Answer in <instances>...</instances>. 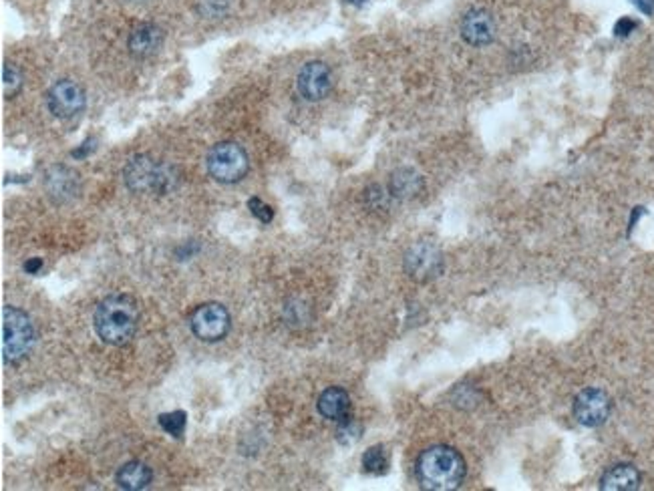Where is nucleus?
Masks as SVG:
<instances>
[{
  "mask_svg": "<svg viewBox=\"0 0 654 491\" xmlns=\"http://www.w3.org/2000/svg\"><path fill=\"white\" fill-rule=\"evenodd\" d=\"M636 27H639V22L632 21L631 16H624V19H620V21L615 24V35L624 39V37L631 35V32H632Z\"/></svg>",
  "mask_w": 654,
  "mask_h": 491,
  "instance_id": "obj_24",
  "label": "nucleus"
},
{
  "mask_svg": "<svg viewBox=\"0 0 654 491\" xmlns=\"http://www.w3.org/2000/svg\"><path fill=\"white\" fill-rule=\"evenodd\" d=\"M48 111L59 119H71L85 109L83 87L71 79H63L51 87L47 95Z\"/></svg>",
  "mask_w": 654,
  "mask_h": 491,
  "instance_id": "obj_9",
  "label": "nucleus"
},
{
  "mask_svg": "<svg viewBox=\"0 0 654 491\" xmlns=\"http://www.w3.org/2000/svg\"><path fill=\"white\" fill-rule=\"evenodd\" d=\"M40 268H43V260L40 258H30L24 262V272L27 274H39Z\"/></svg>",
  "mask_w": 654,
  "mask_h": 491,
  "instance_id": "obj_27",
  "label": "nucleus"
},
{
  "mask_svg": "<svg viewBox=\"0 0 654 491\" xmlns=\"http://www.w3.org/2000/svg\"><path fill=\"white\" fill-rule=\"evenodd\" d=\"M139 308L127 294H113L101 300L95 308L93 326L99 339L108 345H125L137 331Z\"/></svg>",
  "mask_w": 654,
  "mask_h": 491,
  "instance_id": "obj_1",
  "label": "nucleus"
},
{
  "mask_svg": "<svg viewBox=\"0 0 654 491\" xmlns=\"http://www.w3.org/2000/svg\"><path fill=\"white\" fill-rule=\"evenodd\" d=\"M158 421L161 425V429L169 433L171 437H182L187 425V415L184 411H171L159 415Z\"/></svg>",
  "mask_w": 654,
  "mask_h": 491,
  "instance_id": "obj_20",
  "label": "nucleus"
},
{
  "mask_svg": "<svg viewBox=\"0 0 654 491\" xmlns=\"http://www.w3.org/2000/svg\"><path fill=\"white\" fill-rule=\"evenodd\" d=\"M461 37L471 47H486L495 39L494 16L481 8H473L461 21Z\"/></svg>",
  "mask_w": 654,
  "mask_h": 491,
  "instance_id": "obj_11",
  "label": "nucleus"
},
{
  "mask_svg": "<svg viewBox=\"0 0 654 491\" xmlns=\"http://www.w3.org/2000/svg\"><path fill=\"white\" fill-rule=\"evenodd\" d=\"M45 185L48 195L55 202H71L73 198H77V194L81 190V182L79 176L75 171L65 168V166H55L47 171L45 176Z\"/></svg>",
  "mask_w": 654,
  "mask_h": 491,
  "instance_id": "obj_12",
  "label": "nucleus"
},
{
  "mask_svg": "<svg viewBox=\"0 0 654 491\" xmlns=\"http://www.w3.org/2000/svg\"><path fill=\"white\" fill-rule=\"evenodd\" d=\"M131 3H145V0H131Z\"/></svg>",
  "mask_w": 654,
  "mask_h": 491,
  "instance_id": "obj_29",
  "label": "nucleus"
},
{
  "mask_svg": "<svg viewBox=\"0 0 654 491\" xmlns=\"http://www.w3.org/2000/svg\"><path fill=\"white\" fill-rule=\"evenodd\" d=\"M248 208H250V214L254 216L256 220H260L262 224H270V222H272L274 210L270 208L268 203L262 202L260 198H250L248 200Z\"/></svg>",
  "mask_w": 654,
  "mask_h": 491,
  "instance_id": "obj_23",
  "label": "nucleus"
},
{
  "mask_svg": "<svg viewBox=\"0 0 654 491\" xmlns=\"http://www.w3.org/2000/svg\"><path fill=\"white\" fill-rule=\"evenodd\" d=\"M125 185L135 194H168L174 190L177 177L174 169L155 161L150 155H135L124 169Z\"/></svg>",
  "mask_w": 654,
  "mask_h": 491,
  "instance_id": "obj_3",
  "label": "nucleus"
},
{
  "mask_svg": "<svg viewBox=\"0 0 654 491\" xmlns=\"http://www.w3.org/2000/svg\"><path fill=\"white\" fill-rule=\"evenodd\" d=\"M318 413L329 421H342L349 417L350 411V397L345 389L329 387L321 397H318Z\"/></svg>",
  "mask_w": 654,
  "mask_h": 491,
  "instance_id": "obj_15",
  "label": "nucleus"
},
{
  "mask_svg": "<svg viewBox=\"0 0 654 491\" xmlns=\"http://www.w3.org/2000/svg\"><path fill=\"white\" fill-rule=\"evenodd\" d=\"M35 342V331L32 323L16 306L3 308V357L6 363H19L21 358L29 355V350Z\"/></svg>",
  "mask_w": 654,
  "mask_h": 491,
  "instance_id": "obj_4",
  "label": "nucleus"
},
{
  "mask_svg": "<svg viewBox=\"0 0 654 491\" xmlns=\"http://www.w3.org/2000/svg\"><path fill=\"white\" fill-rule=\"evenodd\" d=\"M339 441L342 445H350L355 444V441L361 437V425H358L355 419H350V417H347V419L339 421Z\"/></svg>",
  "mask_w": 654,
  "mask_h": 491,
  "instance_id": "obj_22",
  "label": "nucleus"
},
{
  "mask_svg": "<svg viewBox=\"0 0 654 491\" xmlns=\"http://www.w3.org/2000/svg\"><path fill=\"white\" fill-rule=\"evenodd\" d=\"M642 476L632 463H618L604 471L600 489L604 491H634L641 487Z\"/></svg>",
  "mask_w": 654,
  "mask_h": 491,
  "instance_id": "obj_14",
  "label": "nucleus"
},
{
  "mask_svg": "<svg viewBox=\"0 0 654 491\" xmlns=\"http://www.w3.org/2000/svg\"><path fill=\"white\" fill-rule=\"evenodd\" d=\"M631 3L639 8L641 13L654 16V0H631Z\"/></svg>",
  "mask_w": 654,
  "mask_h": 491,
  "instance_id": "obj_26",
  "label": "nucleus"
},
{
  "mask_svg": "<svg viewBox=\"0 0 654 491\" xmlns=\"http://www.w3.org/2000/svg\"><path fill=\"white\" fill-rule=\"evenodd\" d=\"M417 479L421 487L431 491H452L465 478V460L453 447L435 445L425 449L417 460Z\"/></svg>",
  "mask_w": 654,
  "mask_h": 491,
  "instance_id": "obj_2",
  "label": "nucleus"
},
{
  "mask_svg": "<svg viewBox=\"0 0 654 491\" xmlns=\"http://www.w3.org/2000/svg\"><path fill=\"white\" fill-rule=\"evenodd\" d=\"M423 192V177L411 168H399L389 179V194L397 200H413Z\"/></svg>",
  "mask_w": 654,
  "mask_h": 491,
  "instance_id": "obj_16",
  "label": "nucleus"
},
{
  "mask_svg": "<svg viewBox=\"0 0 654 491\" xmlns=\"http://www.w3.org/2000/svg\"><path fill=\"white\" fill-rule=\"evenodd\" d=\"M22 89V75L21 71L14 67L13 63H4L3 67V93L6 99H13L21 93Z\"/></svg>",
  "mask_w": 654,
  "mask_h": 491,
  "instance_id": "obj_19",
  "label": "nucleus"
},
{
  "mask_svg": "<svg viewBox=\"0 0 654 491\" xmlns=\"http://www.w3.org/2000/svg\"><path fill=\"white\" fill-rule=\"evenodd\" d=\"M405 272L415 282H431L443 272V254L431 242H417L405 254Z\"/></svg>",
  "mask_w": 654,
  "mask_h": 491,
  "instance_id": "obj_7",
  "label": "nucleus"
},
{
  "mask_svg": "<svg viewBox=\"0 0 654 491\" xmlns=\"http://www.w3.org/2000/svg\"><path fill=\"white\" fill-rule=\"evenodd\" d=\"M230 314L219 302H206L198 306L190 316V326L195 337L203 342L222 340L230 331Z\"/></svg>",
  "mask_w": 654,
  "mask_h": 491,
  "instance_id": "obj_6",
  "label": "nucleus"
},
{
  "mask_svg": "<svg viewBox=\"0 0 654 491\" xmlns=\"http://www.w3.org/2000/svg\"><path fill=\"white\" fill-rule=\"evenodd\" d=\"M230 0H195V11L206 19H218V16L226 14Z\"/></svg>",
  "mask_w": 654,
  "mask_h": 491,
  "instance_id": "obj_21",
  "label": "nucleus"
},
{
  "mask_svg": "<svg viewBox=\"0 0 654 491\" xmlns=\"http://www.w3.org/2000/svg\"><path fill=\"white\" fill-rule=\"evenodd\" d=\"M163 45V30L158 24H139V27L131 32L127 40L129 53L135 56V59H147V56L155 55Z\"/></svg>",
  "mask_w": 654,
  "mask_h": 491,
  "instance_id": "obj_13",
  "label": "nucleus"
},
{
  "mask_svg": "<svg viewBox=\"0 0 654 491\" xmlns=\"http://www.w3.org/2000/svg\"><path fill=\"white\" fill-rule=\"evenodd\" d=\"M349 3H353V4H361V3H365V0H349Z\"/></svg>",
  "mask_w": 654,
  "mask_h": 491,
  "instance_id": "obj_28",
  "label": "nucleus"
},
{
  "mask_svg": "<svg viewBox=\"0 0 654 491\" xmlns=\"http://www.w3.org/2000/svg\"><path fill=\"white\" fill-rule=\"evenodd\" d=\"M206 166L210 176L219 184H236L248 174L250 161L244 147L234 142L216 143L208 151Z\"/></svg>",
  "mask_w": 654,
  "mask_h": 491,
  "instance_id": "obj_5",
  "label": "nucleus"
},
{
  "mask_svg": "<svg viewBox=\"0 0 654 491\" xmlns=\"http://www.w3.org/2000/svg\"><path fill=\"white\" fill-rule=\"evenodd\" d=\"M298 93L306 101H323L332 89V73L323 61H310L300 69L297 79Z\"/></svg>",
  "mask_w": 654,
  "mask_h": 491,
  "instance_id": "obj_10",
  "label": "nucleus"
},
{
  "mask_svg": "<svg viewBox=\"0 0 654 491\" xmlns=\"http://www.w3.org/2000/svg\"><path fill=\"white\" fill-rule=\"evenodd\" d=\"M116 481L121 489L127 491L145 489L151 484V469L142 461H129L125 465H121Z\"/></svg>",
  "mask_w": 654,
  "mask_h": 491,
  "instance_id": "obj_17",
  "label": "nucleus"
},
{
  "mask_svg": "<svg viewBox=\"0 0 654 491\" xmlns=\"http://www.w3.org/2000/svg\"><path fill=\"white\" fill-rule=\"evenodd\" d=\"M389 468V460L385 449L381 445H374L371 449H366L363 455V469L371 476H383Z\"/></svg>",
  "mask_w": 654,
  "mask_h": 491,
  "instance_id": "obj_18",
  "label": "nucleus"
},
{
  "mask_svg": "<svg viewBox=\"0 0 654 491\" xmlns=\"http://www.w3.org/2000/svg\"><path fill=\"white\" fill-rule=\"evenodd\" d=\"M612 411V401L602 389H584L574 399V417L584 427H600Z\"/></svg>",
  "mask_w": 654,
  "mask_h": 491,
  "instance_id": "obj_8",
  "label": "nucleus"
},
{
  "mask_svg": "<svg viewBox=\"0 0 654 491\" xmlns=\"http://www.w3.org/2000/svg\"><path fill=\"white\" fill-rule=\"evenodd\" d=\"M93 150H95V142H91V139H87V142H85L83 145H81L79 150L73 151L71 155H73V158H75V159H81V158H87L89 151H93Z\"/></svg>",
  "mask_w": 654,
  "mask_h": 491,
  "instance_id": "obj_25",
  "label": "nucleus"
}]
</instances>
